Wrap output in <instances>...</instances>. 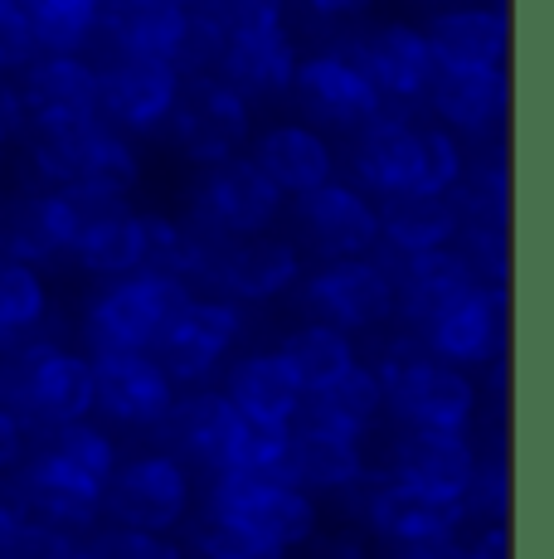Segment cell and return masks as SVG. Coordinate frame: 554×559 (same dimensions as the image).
Segmentation results:
<instances>
[{
    "mask_svg": "<svg viewBox=\"0 0 554 559\" xmlns=\"http://www.w3.org/2000/svg\"><path fill=\"white\" fill-rule=\"evenodd\" d=\"M287 448H292V428H258V424H249L243 448H239V457H233L229 472L287 481Z\"/></svg>",
    "mask_w": 554,
    "mask_h": 559,
    "instance_id": "obj_44",
    "label": "cell"
},
{
    "mask_svg": "<svg viewBox=\"0 0 554 559\" xmlns=\"http://www.w3.org/2000/svg\"><path fill=\"white\" fill-rule=\"evenodd\" d=\"M385 384V408L404 428H472L482 390L462 365H447L419 346V336L389 346L375 360Z\"/></svg>",
    "mask_w": 554,
    "mask_h": 559,
    "instance_id": "obj_2",
    "label": "cell"
},
{
    "mask_svg": "<svg viewBox=\"0 0 554 559\" xmlns=\"http://www.w3.org/2000/svg\"><path fill=\"white\" fill-rule=\"evenodd\" d=\"M433 49L438 69H492L506 63V10L501 5H472V0H457L433 15V25L423 29Z\"/></svg>",
    "mask_w": 554,
    "mask_h": 559,
    "instance_id": "obj_29",
    "label": "cell"
},
{
    "mask_svg": "<svg viewBox=\"0 0 554 559\" xmlns=\"http://www.w3.org/2000/svg\"><path fill=\"white\" fill-rule=\"evenodd\" d=\"M176 5H185V10H195V5H205V0H176Z\"/></svg>",
    "mask_w": 554,
    "mask_h": 559,
    "instance_id": "obj_56",
    "label": "cell"
},
{
    "mask_svg": "<svg viewBox=\"0 0 554 559\" xmlns=\"http://www.w3.org/2000/svg\"><path fill=\"white\" fill-rule=\"evenodd\" d=\"M69 258L93 277H122L146 267V219L127 200H108L83 219Z\"/></svg>",
    "mask_w": 554,
    "mask_h": 559,
    "instance_id": "obj_32",
    "label": "cell"
},
{
    "mask_svg": "<svg viewBox=\"0 0 554 559\" xmlns=\"http://www.w3.org/2000/svg\"><path fill=\"white\" fill-rule=\"evenodd\" d=\"M477 457L482 453H477L467 428H404L389 453V477L409 481L419 491H433V497L462 501Z\"/></svg>",
    "mask_w": 554,
    "mask_h": 559,
    "instance_id": "obj_21",
    "label": "cell"
},
{
    "mask_svg": "<svg viewBox=\"0 0 554 559\" xmlns=\"http://www.w3.org/2000/svg\"><path fill=\"white\" fill-rule=\"evenodd\" d=\"M185 73L166 59H122L98 69V117L127 136H152L170 122Z\"/></svg>",
    "mask_w": 554,
    "mask_h": 559,
    "instance_id": "obj_15",
    "label": "cell"
},
{
    "mask_svg": "<svg viewBox=\"0 0 554 559\" xmlns=\"http://www.w3.org/2000/svg\"><path fill=\"white\" fill-rule=\"evenodd\" d=\"M93 559H185L176 540L166 531H136V525H93V540L83 545Z\"/></svg>",
    "mask_w": 554,
    "mask_h": 559,
    "instance_id": "obj_40",
    "label": "cell"
},
{
    "mask_svg": "<svg viewBox=\"0 0 554 559\" xmlns=\"http://www.w3.org/2000/svg\"><path fill=\"white\" fill-rule=\"evenodd\" d=\"M224 394L249 424L258 428H292L297 408H302V380L292 374V365L282 360V350H253V356L233 360L224 374Z\"/></svg>",
    "mask_w": 554,
    "mask_h": 559,
    "instance_id": "obj_30",
    "label": "cell"
},
{
    "mask_svg": "<svg viewBox=\"0 0 554 559\" xmlns=\"http://www.w3.org/2000/svg\"><path fill=\"white\" fill-rule=\"evenodd\" d=\"M195 10H205L224 35H229V29H249V25L282 20V0H205V5H195Z\"/></svg>",
    "mask_w": 554,
    "mask_h": 559,
    "instance_id": "obj_47",
    "label": "cell"
},
{
    "mask_svg": "<svg viewBox=\"0 0 554 559\" xmlns=\"http://www.w3.org/2000/svg\"><path fill=\"white\" fill-rule=\"evenodd\" d=\"M63 559H93V555H88V550H79V545H73V550L63 555Z\"/></svg>",
    "mask_w": 554,
    "mask_h": 559,
    "instance_id": "obj_55",
    "label": "cell"
},
{
    "mask_svg": "<svg viewBox=\"0 0 554 559\" xmlns=\"http://www.w3.org/2000/svg\"><path fill=\"white\" fill-rule=\"evenodd\" d=\"M253 160L282 195H306L336 176V152L312 122H273L253 142Z\"/></svg>",
    "mask_w": 554,
    "mask_h": 559,
    "instance_id": "obj_31",
    "label": "cell"
},
{
    "mask_svg": "<svg viewBox=\"0 0 554 559\" xmlns=\"http://www.w3.org/2000/svg\"><path fill=\"white\" fill-rule=\"evenodd\" d=\"M190 501H195V481L190 467L176 453H142L132 462H117L103 481V515L117 525H136V531H176L185 525Z\"/></svg>",
    "mask_w": 554,
    "mask_h": 559,
    "instance_id": "obj_6",
    "label": "cell"
},
{
    "mask_svg": "<svg viewBox=\"0 0 554 559\" xmlns=\"http://www.w3.org/2000/svg\"><path fill=\"white\" fill-rule=\"evenodd\" d=\"M98 35L122 59H166L176 63L190 35V10L176 0H103Z\"/></svg>",
    "mask_w": 554,
    "mask_h": 559,
    "instance_id": "obj_26",
    "label": "cell"
},
{
    "mask_svg": "<svg viewBox=\"0 0 554 559\" xmlns=\"http://www.w3.org/2000/svg\"><path fill=\"white\" fill-rule=\"evenodd\" d=\"M360 521H365L370 535L389 545V550H413V545H433V540H453L462 531L467 511L462 501L433 497V491H419L399 477H365L360 487Z\"/></svg>",
    "mask_w": 554,
    "mask_h": 559,
    "instance_id": "obj_12",
    "label": "cell"
},
{
    "mask_svg": "<svg viewBox=\"0 0 554 559\" xmlns=\"http://www.w3.org/2000/svg\"><path fill=\"white\" fill-rule=\"evenodd\" d=\"M302 112L322 127H340V132H356L365 127L375 112H385V98L370 83V73L360 69V59L350 49H322L312 59H297L292 88Z\"/></svg>",
    "mask_w": 554,
    "mask_h": 559,
    "instance_id": "obj_16",
    "label": "cell"
},
{
    "mask_svg": "<svg viewBox=\"0 0 554 559\" xmlns=\"http://www.w3.org/2000/svg\"><path fill=\"white\" fill-rule=\"evenodd\" d=\"M25 132V107H20V93L10 83H0V146H10Z\"/></svg>",
    "mask_w": 554,
    "mask_h": 559,
    "instance_id": "obj_51",
    "label": "cell"
},
{
    "mask_svg": "<svg viewBox=\"0 0 554 559\" xmlns=\"http://www.w3.org/2000/svg\"><path fill=\"white\" fill-rule=\"evenodd\" d=\"M10 497L20 501L25 515L59 525V531H93L103 521V477L73 467L45 443L20 457V467L10 472Z\"/></svg>",
    "mask_w": 554,
    "mask_h": 559,
    "instance_id": "obj_9",
    "label": "cell"
},
{
    "mask_svg": "<svg viewBox=\"0 0 554 559\" xmlns=\"http://www.w3.org/2000/svg\"><path fill=\"white\" fill-rule=\"evenodd\" d=\"M209 515L239 525V531L258 535L277 550H306L316 531H322V511H316L312 491L297 481H273V477H243V472H219L209 487Z\"/></svg>",
    "mask_w": 554,
    "mask_h": 559,
    "instance_id": "obj_5",
    "label": "cell"
},
{
    "mask_svg": "<svg viewBox=\"0 0 554 559\" xmlns=\"http://www.w3.org/2000/svg\"><path fill=\"white\" fill-rule=\"evenodd\" d=\"M205 283H215L219 297H229V302H273L302 283V253H297V243L273 239L268 229L224 239Z\"/></svg>",
    "mask_w": 554,
    "mask_h": 559,
    "instance_id": "obj_20",
    "label": "cell"
},
{
    "mask_svg": "<svg viewBox=\"0 0 554 559\" xmlns=\"http://www.w3.org/2000/svg\"><path fill=\"white\" fill-rule=\"evenodd\" d=\"M0 400L20 414L25 433L45 438L49 428L93 414V356L59 341H25L0 365Z\"/></svg>",
    "mask_w": 554,
    "mask_h": 559,
    "instance_id": "obj_1",
    "label": "cell"
},
{
    "mask_svg": "<svg viewBox=\"0 0 554 559\" xmlns=\"http://www.w3.org/2000/svg\"><path fill=\"white\" fill-rule=\"evenodd\" d=\"M462 511H467V521H482V525L510 515V477H506V457L501 453L477 457L472 481L462 491Z\"/></svg>",
    "mask_w": 554,
    "mask_h": 559,
    "instance_id": "obj_43",
    "label": "cell"
},
{
    "mask_svg": "<svg viewBox=\"0 0 554 559\" xmlns=\"http://www.w3.org/2000/svg\"><path fill=\"white\" fill-rule=\"evenodd\" d=\"M467 176V152L457 142V132L447 127H419V186L413 190H433V195H453L457 180Z\"/></svg>",
    "mask_w": 554,
    "mask_h": 559,
    "instance_id": "obj_39",
    "label": "cell"
},
{
    "mask_svg": "<svg viewBox=\"0 0 554 559\" xmlns=\"http://www.w3.org/2000/svg\"><path fill=\"white\" fill-rule=\"evenodd\" d=\"M423 98H429L447 132L492 136L510 103L506 63H492V69H438Z\"/></svg>",
    "mask_w": 554,
    "mask_h": 559,
    "instance_id": "obj_25",
    "label": "cell"
},
{
    "mask_svg": "<svg viewBox=\"0 0 554 559\" xmlns=\"http://www.w3.org/2000/svg\"><path fill=\"white\" fill-rule=\"evenodd\" d=\"M49 317V287L35 263L0 253V341H15Z\"/></svg>",
    "mask_w": 554,
    "mask_h": 559,
    "instance_id": "obj_37",
    "label": "cell"
},
{
    "mask_svg": "<svg viewBox=\"0 0 554 559\" xmlns=\"http://www.w3.org/2000/svg\"><path fill=\"white\" fill-rule=\"evenodd\" d=\"M35 35H29V20L20 0H0V73H20L35 59Z\"/></svg>",
    "mask_w": 554,
    "mask_h": 559,
    "instance_id": "obj_46",
    "label": "cell"
},
{
    "mask_svg": "<svg viewBox=\"0 0 554 559\" xmlns=\"http://www.w3.org/2000/svg\"><path fill=\"white\" fill-rule=\"evenodd\" d=\"M20 521H25V511H20L15 497H0V550L10 545V535L20 531Z\"/></svg>",
    "mask_w": 554,
    "mask_h": 559,
    "instance_id": "obj_54",
    "label": "cell"
},
{
    "mask_svg": "<svg viewBox=\"0 0 554 559\" xmlns=\"http://www.w3.org/2000/svg\"><path fill=\"white\" fill-rule=\"evenodd\" d=\"M356 180L365 195H399L419 186V127L404 112H375L365 127H356L350 152Z\"/></svg>",
    "mask_w": 554,
    "mask_h": 559,
    "instance_id": "obj_27",
    "label": "cell"
},
{
    "mask_svg": "<svg viewBox=\"0 0 554 559\" xmlns=\"http://www.w3.org/2000/svg\"><path fill=\"white\" fill-rule=\"evenodd\" d=\"M394 559H467V545L453 540H433V545H413V550H394Z\"/></svg>",
    "mask_w": 554,
    "mask_h": 559,
    "instance_id": "obj_52",
    "label": "cell"
},
{
    "mask_svg": "<svg viewBox=\"0 0 554 559\" xmlns=\"http://www.w3.org/2000/svg\"><path fill=\"white\" fill-rule=\"evenodd\" d=\"M282 190L258 170V160L233 152L205 166L195 190V224H205L219 239H243V234L273 229V219L282 214Z\"/></svg>",
    "mask_w": 554,
    "mask_h": 559,
    "instance_id": "obj_10",
    "label": "cell"
},
{
    "mask_svg": "<svg viewBox=\"0 0 554 559\" xmlns=\"http://www.w3.org/2000/svg\"><path fill=\"white\" fill-rule=\"evenodd\" d=\"M457 253L472 263L477 283L506 287V267H510V249H506V224L501 219H462L457 229Z\"/></svg>",
    "mask_w": 554,
    "mask_h": 559,
    "instance_id": "obj_41",
    "label": "cell"
},
{
    "mask_svg": "<svg viewBox=\"0 0 554 559\" xmlns=\"http://www.w3.org/2000/svg\"><path fill=\"white\" fill-rule=\"evenodd\" d=\"M69 550H73L69 531H59V525L25 515V521H20V531L10 535V545L0 550V559H63Z\"/></svg>",
    "mask_w": 554,
    "mask_h": 559,
    "instance_id": "obj_45",
    "label": "cell"
},
{
    "mask_svg": "<svg viewBox=\"0 0 554 559\" xmlns=\"http://www.w3.org/2000/svg\"><path fill=\"white\" fill-rule=\"evenodd\" d=\"M190 283L161 267H136V273L108 277L98 297L88 302L83 336L93 350H156L166 326L190 302Z\"/></svg>",
    "mask_w": 554,
    "mask_h": 559,
    "instance_id": "obj_3",
    "label": "cell"
},
{
    "mask_svg": "<svg viewBox=\"0 0 554 559\" xmlns=\"http://www.w3.org/2000/svg\"><path fill=\"white\" fill-rule=\"evenodd\" d=\"M413 336L429 356L462 365V370H482L506 350V287L472 283L462 297L433 311Z\"/></svg>",
    "mask_w": 554,
    "mask_h": 559,
    "instance_id": "obj_11",
    "label": "cell"
},
{
    "mask_svg": "<svg viewBox=\"0 0 554 559\" xmlns=\"http://www.w3.org/2000/svg\"><path fill=\"white\" fill-rule=\"evenodd\" d=\"M370 477L365 443L360 438H340L326 428L292 424V448H287V481L302 491H346Z\"/></svg>",
    "mask_w": 554,
    "mask_h": 559,
    "instance_id": "obj_34",
    "label": "cell"
},
{
    "mask_svg": "<svg viewBox=\"0 0 554 559\" xmlns=\"http://www.w3.org/2000/svg\"><path fill=\"white\" fill-rule=\"evenodd\" d=\"M297 224L302 239L322 258H365L380 253V210L360 186L326 180V186L297 195Z\"/></svg>",
    "mask_w": 554,
    "mask_h": 559,
    "instance_id": "obj_19",
    "label": "cell"
},
{
    "mask_svg": "<svg viewBox=\"0 0 554 559\" xmlns=\"http://www.w3.org/2000/svg\"><path fill=\"white\" fill-rule=\"evenodd\" d=\"M389 258L394 263H385V267L394 277V317H404L413 331L477 283L472 263L457 253V243L423 249V253H389Z\"/></svg>",
    "mask_w": 554,
    "mask_h": 559,
    "instance_id": "obj_24",
    "label": "cell"
},
{
    "mask_svg": "<svg viewBox=\"0 0 554 559\" xmlns=\"http://www.w3.org/2000/svg\"><path fill=\"white\" fill-rule=\"evenodd\" d=\"M375 0H306V10L322 20H340V15H365Z\"/></svg>",
    "mask_w": 554,
    "mask_h": 559,
    "instance_id": "obj_53",
    "label": "cell"
},
{
    "mask_svg": "<svg viewBox=\"0 0 554 559\" xmlns=\"http://www.w3.org/2000/svg\"><path fill=\"white\" fill-rule=\"evenodd\" d=\"M39 53H83L98 39L103 0H20Z\"/></svg>",
    "mask_w": 554,
    "mask_h": 559,
    "instance_id": "obj_35",
    "label": "cell"
},
{
    "mask_svg": "<svg viewBox=\"0 0 554 559\" xmlns=\"http://www.w3.org/2000/svg\"><path fill=\"white\" fill-rule=\"evenodd\" d=\"M190 550H195V559H287V550H277V545L258 540V535L239 531V525L219 521L209 511L205 521L190 525Z\"/></svg>",
    "mask_w": 554,
    "mask_h": 559,
    "instance_id": "obj_42",
    "label": "cell"
},
{
    "mask_svg": "<svg viewBox=\"0 0 554 559\" xmlns=\"http://www.w3.org/2000/svg\"><path fill=\"white\" fill-rule=\"evenodd\" d=\"M380 249L389 253H423L443 249L462 229V210L453 195H433V190H399V195H380Z\"/></svg>",
    "mask_w": 554,
    "mask_h": 559,
    "instance_id": "obj_33",
    "label": "cell"
},
{
    "mask_svg": "<svg viewBox=\"0 0 554 559\" xmlns=\"http://www.w3.org/2000/svg\"><path fill=\"white\" fill-rule=\"evenodd\" d=\"M176 380L152 350H93V408L122 428H161Z\"/></svg>",
    "mask_w": 554,
    "mask_h": 559,
    "instance_id": "obj_17",
    "label": "cell"
},
{
    "mask_svg": "<svg viewBox=\"0 0 554 559\" xmlns=\"http://www.w3.org/2000/svg\"><path fill=\"white\" fill-rule=\"evenodd\" d=\"M380 414H385V384H380V370L356 356L332 384L302 394V408H297L292 424L326 428V433L360 438V443H365V433L375 428Z\"/></svg>",
    "mask_w": 554,
    "mask_h": 559,
    "instance_id": "obj_28",
    "label": "cell"
},
{
    "mask_svg": "<svg viewBox=\"0 0 554 559\" xmlns=\"http://www.w3.org/2000/svg\"><path fill=\"white\" fill-rule=\"evenodd\" d=\"M243 336V307L229 297H190L180 317L166 326L152 356L166 365L176 384H205Z\"/></svg>",
    "mask_w": 554,
    "mask_h": 559,
    "instance_id": "obj_13",
    "label": "cell"
},
{
    "mask_svg": "<svg viewBox=\"0 0 554 559\" xmlns=\"http://www.w3.org/2000/svg\"><path fill=\"white\" fill-rule=\"evenodd\" d=\"M302 302L312 321L340 331H375L394 321V277L375 253L365 258H326L316 273H302Z\"/></svg>",
    "mask_w": 554,
    "mask_h": 559,
    "instance_id": "obj_7",
    "label": "cell"
},
{
    "mask_svg": "<svg viewBox=\"0 0 554 559\" xmlns=\"http://www.w3.org/2000/svg\"><path fill=\"white\" fill-rule=\"evenodd\" d=\"M29 166H35L39 186H88L127 195L142 180V156H136L132 136L108 127L103 117L69 132H35L29 142Z\"/></svg>",
    "mask_w": 554,
    "mask_h": 559,
    "instance_id": "obj_4",
    "label": "cell"
},
{
    "mask_svg": "<svg viewBox=\"0 0 554 559\" xmlns=\"http://www.w3.org/2000/svg\"><path fill=\"white\" fill-rule=\"evenodd\" d=\"M215 73L229 88H239L243 98H277L292 88L297 73V45L287 35L282 20L268 25H249V29H229L219 45Z\"/></svg>",
    "mask_w": 554,
    "mask_h": 559,
    "instance_id": "obj_22",
    "label": "cell"
},
{
    "mask_svg": "<svg viewBox=\"0 0 554 559\" xmlns=\"http://www.w3.org/2000/svg\"><path fill=\"white\" fill-rule=\"evenodd\" d=\"M45 448H55L59 457H69L73 467L93 472V477H103V481H108V472L122 462V453H117V443H112V433L103 424H93L88 414L69 418V424H59V428H49Z\"/></svg>",
    "mask_w": 554,
    "mask_h": 559,
    "instance_id": "obj_38",
    "label": "cell"
},
{
    "mask_svg": "<svg viewBox=\"0 0 554 559\" xmlns=\"http://www.w3.org/2000/svg\"><path fill=\"white\" fill-rule=\"evenodd\" d=\"M25 132H69L98 117V69L83 53H35L20 69Z\"/></svg>",
    "mask_w": 554,
    "mask_h": 559,
    "instance_id": "obj_14",
    "label": "cell"
},
{
    "mask_svg": "<svg viewBox=\"0 0 554 559\" xmlns=\"http://www.w3.org/2000/svg\"><path fill=\"white\" fill-rule=\"evenodd\" d=\"M306 550H312L316 559H370L365 555V540H360V531H336V535L316 531L312 540H306Z\"/></svg>",
    "mask_w": 554,
    "mask_h": 559,
    "instance_id": "obj_49",
    "label": "cell"
},
{
    "mask_svg": "<svg viewBox=\"0 0 554 559\" xmlns=\"http://www.w3.org/2000/svg\"><path fill=\"white\" fill-rule=\"evenodd\" d=\"M29 448V433L25 424H20V414L10 408L5 400H0V477H10V472L20 467V457H25Z\"/></svg>",
    "mask_w": 554,
    "mask_h": 559,
    "instance_id": "obj_48",
    "label": "cell"
},
{
    "mask_svg": "<svg viewBox=\"0 0 554 559\" xmlns=\"http://www.w3.org/2000/svg\"><path fill=\"white\" fill-rule=\"evenodd\" d=\"M350 53L360 59V69L370 73V83L380 88L385 103H419L423 93H429L433 73H438L429 35H423L419 25H404V20H389V25L370 29Z\"/></svg>",
    "mask_w": 554,
    "mask_h": 559,
    "instance_id": "obj_23",
    "label": "cell"
},
{
    "mask_svg": "<svg viewBox=\"0 0 554 559\" xmlns=\"http://www.w3.org/2000/svg\"><path fill=\"white\" fill-rule=\"evenodd\" d=\"M161 433L170 438V453L180 462H195L209 477H219L239 457L249 418L229 404L224 390H190V394H176L170 414L161 418Z\"/></svg>",
    "mask_w": 554,
    "mask_h": 559,
    "instance_id": "obj_18",
    "label": "cell"
},
{
    "mask_svg": "<svg viewBox=\"0 0 554 559\" xmlns=\"http://www.w3.org/2000/svg\"><path fill=\"white\" fill-rule=\"evenodd\" d=\"M467 559H510V531L506 521H486L477 540L467 545Z\"/></svg>",
    "mask_w": 554,
    "mask_h": 559,
    "instance_id": "obj_50",
    "label": "cell"
},
{
    "mask_svg": "<svg viewBox=\"0 0 554 559\" xmlns=\"http://www.w3.org/2000/svg\"><path fill=\"white\" fill-rule=\"evenodd\" d=\"M170 136L195 166H215V160L243 152L253 132L249 98L219 79V73H185L180 83V103L170 112Z\"/></svg>",
    "mask_w": 554,
    "mask_h": 559,
    "instance_id": "obj_8",
    "label": "cell"
},
{
    "mask_svg": "<svg viewBox=\"0 0 554 559\" xmlns=\"http://www.w3.org/2000/svg\"><path fill=\"white\" fill-rule=\"evenodd\" d=\"M277 350H282V360L292 365V374L302 380L306 394L322 390V384H332L336 374L356 360V341H350V331L326 326V321H306V326H297Z\"/></svg>",
    "mask_w": 554,
    "mask_h": 559,
    "instance_id": "obj_36",
    "label": "cell"
}]
</instances>
